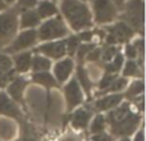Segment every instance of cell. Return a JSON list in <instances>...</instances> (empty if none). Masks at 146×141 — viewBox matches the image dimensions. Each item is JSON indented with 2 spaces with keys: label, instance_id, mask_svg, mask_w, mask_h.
<instances>
[{
  "label": "cell",
  "instance_id": "cell-16",
  "mask_svg": "<svg viewBox=\"0 0 146 141\" xmlns=\"http://www.w3.org/2000/svg\"><path fill=\"white\" fill-rule=\"evenodd\" d=\"M32 80L35 81V82L40 83V85L45 86V87H55L56 86V81L54 80V77L51 74H49V73H36V74H33Z\"/></svg>",
  "mask_w": 146,
  "mask_h": 141
},
{
  "label": "cell",
  "instance_id": "cell-27",
  "mask_svg": "<svg viewBox=\"0 0 146 141\" xmlns=\"http://www.w3.org/2000/svg\"><path fill=\"white\" fill-rule=\"evenodd\" d=\"M114 81H115V76L114 74H105L100 82V90L103 91V92H105V91L110 87V85L114 82Z\"/></svg>",
  "mask_w": 146,
  "mask_h": 141
},
{
  "label": "cell",
  "instance_id": "cell-6",
  "mask_svg": "<svg viewBox=\"0 0 146 141\" xmlns=\"http://www.w3.org/2000/svg\"><path fill=\"white\" fill-rule=\"evenodd\" d=\"M133 35V30L126 23H117L113 27H109V35L108 41L109 44H117V43H124V41L129 40Z\"/></svg>",
  "mask_w": 146,
  "mask_h": 141
},
{
  "label": "cell",
  "instance_id": "cell-4",
  "mask_svg": "<svg viewBox=\"0 0 146 141\" xmlns=\"http://www.w3.org/2000/svg\"><path fill=\"white\" fill-rule=\"evenodd\" d=\"M17 30V17L14 12L0 15V46L7 44Z\"/></svg>",
  "mask_w": 146,
  "mask_h": 141
},
{
  "label": "cell",
  "instance_id": "cell-18",
  "mask_svg": "<svg viewBox=\"0 0 146 141\" xmlns=\"http://www.w3.org/2000/svg\"><path fill=\"white\" fill-rule=\"evenodd\" d=\"M106 127V121H105V117L101 116V114H99V116H96L95 118H94L92 123H91V134L92 135H98V134H101V132H104V130H105Z\"/></svg>",
  "mask_w": 146,
  "mask_h": 141
},
{
  "label": "cell",
  "instance_id": "cell-26",
  "mask_svg": "<svg viewBox=\"0 0 146 141\" xmlns=\"http://www.w3.org/2000/svg\"><path fill=\"white\" fill-rule=\"evenodd\" d=\"M142 91H144V82L139 81V82L132 83V86L129 87L128 92H127V96H136L139 94H141Z\"/></svg>",
  "mask_w": 146,
  "mask_h": 141
},
{
  "label": "cell",
  "instance_id": "cell-9",
  "mask_svg": "<svg viewBox=\"0 0 146 141\" xmlns=\"http://www.w3.org/2000/svg\"><path fill=\"white\" fill-rule=\"evenodd\" d=\"M36 40H37V35H36V32L33 30L22 32L18 36L17 40L13 43V45L8 49V51H9V53L19 51V50H22V49H26V48H28V46L33 45V44L36 43Z\"/></svg>",
  "mask_w": 146,
  "mask_h": 141
},
{
  "label": "cell",
  "instance_id": "cell-14",
  "mask_svg": "<svg viewBox=\"0 0 146 141\" xmlns=\"http://www.w3.org/2000/svg\"><path fill=\"white\" fill-rule=\"evenodd\" d=\"M123 96L122 95H110V96H105V98L99 99L98 101H95L94 104V108L96 110H109L111 108H115L118 106V104L122 101Z\"/></svg>",
  "mask_w": 146,
  "mask_h": 141
},
{
  "label": "cell",
  "instance_id": "cell-38",
  "mask_svg": "<svg viewBox=\"0 0 146 141\" xmlns=\"http://www.w3.org/2000/svg\"><path fill=\"white\" fill-rule=\"evenodd\" d=\"M133 141H145V139H144V131H139L136 134V136H135V140Z\"/></svg>",
  "mask_w": 146,
  "mask_h": 141
},
{
  "label": "cell",
  "instance_id": "cell-11",
  "mask_svg": "<svg viewBox=\"0 0 146 141\" xmlns=\"http://www.w3.org/2000/svg\"><path fill=\"white\" fill-rule=\"evenodd\" d=\"M91 113L90 109L87 108H81V109H77L74 113L71 116V123L74 128L77 130H82V128H86L91 119Z\"/></svg>",
  "mask_w": 146,
  "mask_h": 141
},
{
  "label": "cell",
  "instance_id": "cell-1",
  "mask_svg": "<svg viewBox=\"0 0 146 141\" xmlns=\"http://www.w3.org/2000/svg\"><path fill=\"white\" fill-rule=\"evenodd\" d=\"M105 121L109 123L114 136L127 137L136 131L140 123V116L132 110L128 103H126L109 112Z\"/></svg>",
  "mask_w": 146,
  "mask_h": 141
},
{
  "label": "cell",
  "instance_id": "cell-3",
  "mask_svg": "<svg viewBox=\"0 0 146 141\" xmlns=\"http://www.w3.org/2000/svg\"><path fill=\"white\" fill-rule=\"evenodd\" d=\"M95 18L99 23L111 22L117 17L115 7L110 0H94L92 1Z\"/></svg>",
  "mask_w": 146,
  "mask_h": 141
},
{
  "label": "cell",
  "instance_id": "cell-40",
  "mask_svg": "<svg viewBox=\"0 0 146 141\" xmlns=\"http://www.w3.org/2000/svg\"><path fill=\"white\" fill-rule=\"evenodd\" d=\"M5 8V4H4V1L3 0H0V10H3Z\"/></svg>",
  "mask_w": 146,
  "mask_h": 141
},
{
  "label": "cell",
  "instance_id": "cell-25",
  "mask_svg": "<svg viewBox=\"0 0 146 141\" xmlns=\"http://www.w3.org/2000/svg\"><path fill=\"white\" fill-rule=\"evenodd\" d=\"M12 67V61L7 55H0V76L5 74Z\"/></svg>",
  "mask_w": 146,
  "mask_h": 141
},
{
  "label": "cell",
  "instance_id": "cell-8",
  "mask_svg": "<svg viewBox=\"0 0 146 141\" xmlns=\"http://www.w3.org/2000/svg\"><path fill=\"white\" fill-rule=\"evenodd\" d=\"M0 113L5 114L8 117H12V118H15L18 121L23 119L22 112L19 110L18 105L10 98H8L4 92L0 94Z\"/></svg>",
  "mask_w": 146,
  "mask_h": 141
},
{
  "label": "cell",
  "instance_id": "cell-32",
  "mask_svg": "<svg viewBox=\"0 0 146 141\" xmlns=\"http://www.w3.org/2000/svg\"><path fill=\"white\" fill-rule=\"evenodd\" d=\"M91 141H114V139L110 135L105 134V132H101V134L94 135V136L91 137Z\"/></svg>",
  "mask_w": 146,
  "mask_h": 141
},
{
  "label": "cell",
  "instance_id": "cell-37",
  "mask_svg": "<svg viewBox=\"0 0 146 141\" xmlns=\"http://www.w3.org/2000/svg\"><path fill=\"white\" fill-rule=\"evenodd\" d=\"M92 35H94L92 32H83L78 36V39H80V40H83V41H90L91 39H92Z\"/></svg>",
  "mask_w": 146,
  "mask_h": 141
},
{
  "label": "cell",
  "instance_id": "cell-17",
  "mask_svg": "<svg viewBox=\"0 0 146 141\" xmlns=\"http://www.w3.org/2000/svg\"><path fill=\"white\" fill-rule=\"evenodd\" d=\"M31 54L30 53H23L15 58V66H17L18 72H27L31 67Z\"/></svg>",
  "mask_w": 146,
  "mask_h": 141
},
{
  "label": "cell",
  "instance_id": "cell-43",
  "mask_svg": "<svg viewBox=\"0 0 146 141\" xmlns=\"http://www.w3.org/2000/svg\"><path fill=\"white\" fill-rule=\"evenodd\" d=\"M117 1H119V3H121V1H122V0H117Z\"/></svg>",
  "mask_w": 146,
  "mask_h": 141
},
{
  "label": "cell",
  "instance_id": "cell-5",
  "mask_svg": "<svg viewBox=\"0 0 146 141\" xmlns=\"http://www.w3.org/2000/svg\"><path fill=\"white\" fill-rule=\"evenodd\" d=\"M67 33V28L60 18H54L51 21L45 22L40 28V39L41 40H50L64 36Z\"/></svg>",
  "mask_w": 146,
  "mask_h": 141
},
{
  "label": "cell",
  "instance_id": "cell-39",
  "mask_svg": "<svg viewBox=\"0 0 146 141\" xmlns=\"http://www.w3.org/2000/svg\"><path fill=\"white\" fill-rule=\"evenodd\" d=\"M10 76H12V74H8V76H4V77H1V78H0V87H1V86H4V85H5V83H7V81H8V80H9V77H10Z\"/></svg>",
  "mask_w": 146,
  "mask_h": 141
},
{
  "label": "cell",
  "instance_id": "cell-22",
  "mask_svg": "<svg viewBox=\"0 0 146 141\" xmlns=\"http://www.w3.org/2000/svg\"><path fill=\"white\" fill-rule=\"evenodd\" d=\"M32 64V68L35 70H48L50 68V62L48 59L42 58V57H35L33 58V62H31Z\"/></svg>",
  "mask_w": 146,
  "mask_h": 141
},
{
  "label": "cell",
  "instance_id": "cell-19",
  "mask_svg": "<svg viewBox=\"0 0 146 141\" xmlns=\"http://www.w3.org/2000/svg\"><path fill=\"white\" fill-rule=\"evenodd\" d=\"M40 21V17H38L37 13L35 12H27L22 15V19H21V25L22 27H32V26H36Z\"/></svg>",
  "mask_w": 146,
  "mask_h": 141
},
{
  "label": "cell",
  "instance_id": "cell-31",
  "mask_svg": "<svg viewBox=\"0 0 146 141\" xmlns=\"http://www.w3.org/2000/svg\"><path fill=\"white\" fill-rule=\"evenodd\" d=\"M92 50H94V45H82V46H80V51H78V58H80V61H82V59L85 58V55H87V54L91 53Z\"/></svg>",
  "mask_w": 146,
  "mask_h": 141
},
{
  "label": "cell",
  "instance_id": "cell-15",
  "mask_svg": "<svg viewBox=\"0 0 146 141\" xmlns=\"http://www.w3.org/2000/svg\"><path fill=\"white\" fill-rule=\"evenodd\" d=\"M73 68V63L69 59H66V61L60 62L55 66V76L58 78L59 82H64V81L68 78V76L71 74Z\"/></svg>",
  "mask_w": 146,
  "mask_h": 141
},
{
  "label": "cell",
  "instance_id": "cell-33",
  "mask_svg": "<svg viewBox=\"0 0 146 141\" xmlns=\"http://www.w3.org/2000/svg\"><path fill=\"white\" fill-rule=\"evenodd\" d=\"M36 5V0H19L18 1V8L19 9H27Z\"/></svg>",
  "mask_w": 146,
  "mask_h": 141
},
{
  "label": "cell",
  "instance_id": "cell-28",
  "mask_svg": "<svg viewBox=\"0 0 146 141\" xmlns=\"http://www.w3.org/2000/svg\"><path fill=\"white\" fill-rule=\"evenodd\" d=\"M124 76H136L139 74V68H137V64L135 62H128L126 64V68L123 70Z\"/></svg>",
  "mask_w": 146,
  "mask_h": 141
},
{
  "label": "cell",
  "instance_id": "cell-2",
  "mask_svg": "<svg viewBox=\"0 0 146 141\" xmlns=\"http://www.w3.org/2000/svg\"><path fill=\"white\" fill-rule=\"evenodd\" d=\"M62 10L71 23L73 30H81L91 26V14L88 8L77 0H63Z\"/></svg>",
  "mask_w": 146,
  "mask_h": 141
},
{
  "label": "cell",
  "instance_id": "cell-35",
  "mask_svg": "<svg viewBox=\"0 0 146 141\" xmlns=\"http://www.w3.org/2000/svg\"><path fill=\"white\" fill-rule=\"evenodd\" d=\"M126 54H127V57H129V58H135V57H136V46L128 45L126 48Z\"/></svg>",
  "mask_w": 146,
  "mask_h": 141
},
{
  "label": "cell",
  "instance_id": "cell-34",
  "mask_svg": "<svg viewBox=\"0 0 146 141\" xmlns=\"http://www.w3.org/2000/svg\"><path fill=\"white\" fill-rule=\"evenodd\" d=\"M59 141H81V136L76 134H67L66 136H63Z\"/></svg>",
  "mask_w": 146,
  "mask_h": 141
},
{
  "label": "cell",
  "instance_id": "cell-21",
  "mask_svg": "<svg viewBox=\"0 0 146 141\" xmlns=\"http://www.w3.org/2000/svg\"><path fill=\"white\" fill-rule=\"evenodd\" d=\"M122 64H123V57H122L121 54H117V55L114 57L113 62L109 63L108 66L105 67V69H106V72H109V74H113V73H117L121 69Z\"/></svg>",
  "mask_w": 146,
  "mask_h": 141
},
{
  "label": "cell",
  "instance_id": "cell-12",
  "mask_svg": "<svg viewBox=\"0 0 146 141\" xmlns=\"http://www.w3.org/2000/svg\"><path fill=\"white\" fill-rule=\"evenodd\" d=\"M40 53H44L46 55L51 57V58H60L64 55L66 53V43L63 41H59V43H50V44H45V45H41L37 49Z\"/></svg>",
  "mask_w": 146,
  "mask_h": 141
},
{
  "label": "cell",
  "instance_id": "cell-23",
  "mask_svg": "<svg viewBox=\"0 0 146 141\" xmlns=\"http://www.w3.org/2000/svg\"><path fill=\"white\" fill-rule=\"evenodd\" d=\"M77 76H78V80H80L82 87L85 88V91L88 94L90 92V90H91V82H90V78H88L86 70L83 69L82 67H80V68L77 69Z\"/></svg>",
  "mask_w": 146,
  "mask_h": 141
},
{
  "label": "cell",
  "instance_id": "cell-24",
  "mask_svg": "<svg viewBox=\"0 0 146 141\" xmlns=\"http://www.w3.org/2000/svg\"><path fill=\"white\" fill-rule=\"evenodd\" d=\"M126 86H127L126 78H115V81L111 83L110 87H109L106 91H111V92H115V91H119V90H122V88H124ZM106 91H105V92H106Z\"/></svg>",
  "mask_w": 146,
  "mask_h": 141
},
{
  "label": "cell",
  "instance_id": "cell-7",
  "mask_svg": "<svg viewBox=\"0 0 146 141\" xmlns=\"http://www.w3.org/2000/svg\"><path fill=\"white\" fill-rule=\"evenodd\" d=\"M64 94H66V99H67V104L68 108L73 109L74 106L80 105L82 103V92H81L80 85H78L77 80H72L68 85L64 87Z\"/></svg>",
  "mask_w": 146,
  "mask_h": 141
},
{
  "label": "cell",
  "instance_id": "cell-41",
  "mask_svg": "<svg viewBox=\"0 0 146 141\" xmlns=\"http://www.w3.org/2000/svg\"><path fill=\"white\" fill-rule=\"evenodd\" d=\"M121 141H131V140H129V139H127V137H123V139H122Z\"/></svg>",
  "mask_w": 146,
  "mask_h": 141
},
{
  "label": "cell",
  "instance_id": "cell-10",
  "mask_svg": "<svg viewBox=\"0 0 146 141\" xmlns=\"http://www.w3.org/2000/svg\"><path fill=\"white\" fill-rule=\"evenodd\" d=\"M124 17L135 26H140L142 23V1L140 0H132L127 4V10Z\"/></svg>",
  "mask_w": 146,
  "mask_h": 141
},
{
  "label": "cell",
  "instance_id": "cell-30",
  "mask_svg": "<svg viewBox=\"0 0 146 141\" xmlns=\"http://www.w3.org/2000/svg\"><path fill=\"white\" fill-rule=\"evenodd\" d=\"M115 53H117L115 46H108V48H105L103 51V59L104 61H109V59L115 57Z\"/></svg>",
  "mask_w": 146,
  "mask_h": 141
},
{
  "label": "cell",
  "instance_id": "cell-42",
  "mask_svg": "<svg viewBox=\"0 0 146 141\" xmlns=\"http://www.w3.org/2000/svg\"><path fill=\"white\" fill-rule=\"evenodd\" d=\"M7 1H9V3H12V1H14V0H7Z\"/></svg>",
  "mask_w": 146,
  "mask_h": 141
},
{
  "label": "cell",
  "instance_id": "cell-29",
  "mask_svg": "<svg viewBox=\"0 0 146 141\" xmlns=\"http://www.w3.org/2000/svg\"><path fill=\"white\" fill-rule=\"evenodd\" d=\"M78 43H80V39H78V36H73V37H71L66 43V46L68 48L69 54H73L76 50H77V48L80 46V45H78Z\"/></svg>",
  "mask_w": 146,
  "mask_h": 141
},
{
  "label": "cell",
  "instance_id": "cell-13",
  "mask_svg": "<svg viewBox=\"0 0 146 141\" xmlns=\"http://www.w3.org/2000/svg\"><path fill=\"white\" fill-rule=\"evenodd\" d=\"M26 85H27V82H26V80L22 77L15 78V80L10 83L9 87H8V92H9V95L13 98V100L18 101V103H22L23 101V90H25Z\"/></svg>",
  "mask_w": 146,
  "mask_h": 141
},
{
  "label": "cell",
  "instance_id": "cell-36",
  "mask_svg": "<svg viewBox=\"0 0 146 141\" xmlns=\"http://www.w3.org/2000/svg\"><path fill=\"white\" fill-rule=\"evenodd\" d=\"M99 57H100V50H92L91 53L87 54L88 61H98Z\"/></svg>",
  "mask_w": 146,
  "mask_h": 141
},
{
  "label": "cell",
  "instance_id": "cell-20",
  "mask_svg": "<svg viewBox=\"0 0 146 141\" xmlns=\"http://www.w3.org/2000/svg\"><path fill=\"white\" fill-rule=\"evenodd\" d=\"M56 13V8L53 3L50 1H42L38 7V17L46 18L49 15H53Z\"/></svg>",
  "mask_w": 146,
  "mask_h": 141
}]
</instances>
